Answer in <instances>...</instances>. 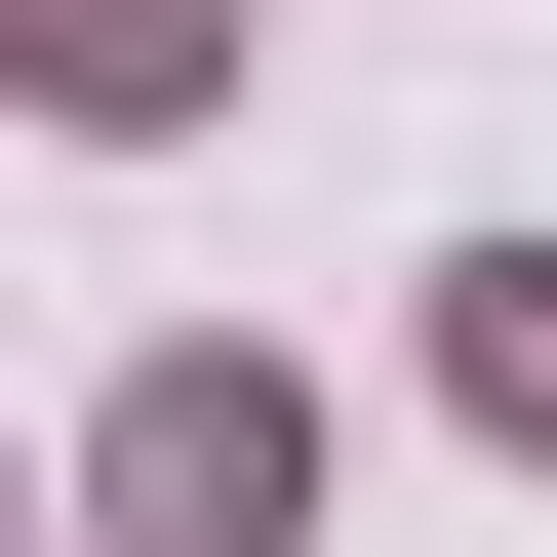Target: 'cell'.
<instances>
[{"mask_svg":"<svg viewBox=\"0 0 557 557\" xmlns=\"http://www.w3.org/2000/svg\"><path fill=\"white\" fill-rule=\"evenodd\" d=\"M278 518H319L278 359H160V398H120V557H278Z\"/></svg>","mask_w":557,"mask_h":557,"instance_id":"6da1fadb","label":"cell"},{"mask_svg":"<svg viewBox=\"0 0 557 557\" xmlns=\"http://www.w3.org/2000/svg\"><path fill=\"white\" fill-rule=\"evenodd\" d=\"M438 398H478V438H557V239H478V278H438Z\"/></svg>","mask_w":557,"mask_h":557,"instance_id":"7a4b0ae2","label":"cell"}]
</instances>
